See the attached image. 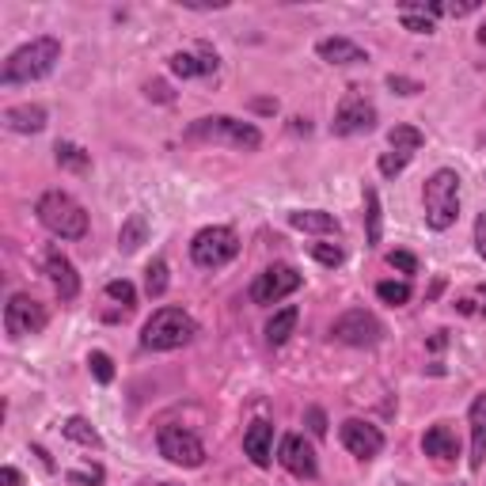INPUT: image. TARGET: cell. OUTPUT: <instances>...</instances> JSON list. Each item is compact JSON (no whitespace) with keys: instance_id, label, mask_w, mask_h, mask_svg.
I'll use <instances>...</instances> for the list:
<instances>
[{"instance_id":"cell-7","label":"cell","mask_w":486,"mask_h":486,"mask_svg":"<svg viewBox=\"0 0 486 486\" xmlns=\"http://www.w3.org/2000/svg\"><path fill=\"white\" fill-rule=\"evenodd\" d=\"M156 445H160L164 460L179 464V467H202L206 464V445L190 430H182V425H164L160 437H156Z\"/></svg>"},{"instance_id":"cell-1","label":"cell","mask_w":486,"mask_h":486,"mask_svg":"<svg viewBox=\"0 0 486 486\" xmlns=\"http://www.w3.org/2000/svg\"><path fill=\"white\" fill-rule=\"evenodd\" d=\"M61 61V42L57 38H31L27 46L12 50L4 69H0V84L4 88H16V84H31V80H42L53 73V65Z\"/></svg>"},{"instance_id":"cell-31","label":"cell","mask_w":486,"mask_h":486,"mask_svg":"<svg viewBox=\"0 0 486 486\" xmlns=\"http://www.w3.org/2000/svg\"><path fill=\"white\" fill-rule=\"evenodd\" d=\"M88 369H92V377H95L99 384H110V380H114V361H110L103 350H95V353L88 357Z\"/></svg>"},{"instance_id":"cell-32","label":"cell","mask_w":486,"mask_h":486,"mask_svg":"<svg viewBox=\"0 0 486 486\" xmlns=\"http://www.w3.org/2000/svg\"><path fill=\"white\" fill-rule=\"evenodd\" d=\"M407 164H410V156H407V152H384L377 167H380V175H384V179H395Z\"/></svg>"},{"instance_id":"cell-43","label":"cell","mask_w":486,"mask_h":486,"mask_svg":"<svg viewBox=\"0 0 486 486\" xmlns=\"http://www.w3.org/2000/svg\"><path fill=\"white\" fill-rule=\"evenodd\" d=\"M0 486H20V471L16 467H0Z\"/></svg>"},{"instance_id":"cell-2","label":"cell","mask_w":486,"mask_h":486,"mask_svg":"<svg viewBox=\"0 0 486 486\" xmlns=\"http://www.w3.org/2000/svg\"><path fill=\"white\" fill-rule=\"evenodd\" d=\"M422 206H425V224H430L433 232H445V228H452L456 217H460V175L449 171V167L433 171V175L425 179Z\"/></svg>"},{"instance_id":"cell-36","label":"cell","mask_w":486,"mask_h":486,"mask_svg":"<svg viewBox=\"0 0 486 486\" xmlns=\"http://www.w3.org/2000/svg\"><path fill=\"white\" fill-rule=\"evenodd\" d=\"M388 88H392L395 95H418V92H422V84H418V80H410V77H395V73H392V77H388Z\"/></svg>"},{"instance_id":"cell-19","label":"cell","mask_w":486,"mask_h":486,"mask_svg":"<svg viewBox=\"0 0 486 486\" xmlns=\"http://www.w3.org/2000/svg\"><path fill=\"white\" fill-rule=\"evenodd\" d=\"M422 449H425V456H437V460H456V456H460V445H456V433L449 430V425H433V430H425Z\"/></svg>"},{"instance_id":"cell-4","label":"cell","mask_w":486,"mask_h":486,"mask_svg":"<svg viewBox=\"0 0 486 486\" xmlns=\"http://www.w3.org/2000/svg\"><path fill=\"white\" fill-rule=\"evenodd\" d=\"M194 335H198V323H194L182 308H160V312H156V316L145 323V331H141V346L164 353V350L187 346Z\"/></svg>"},{"instance_id":"cell-6","label":"cell","mask_w":486,"mask_h":486,"mask_svg":"<svg viewBox=\"0 0 486 486\" xmlns=\"http://www.w3.org/2000/svg\"><path fill=\"white\" fill-rule=\"evenodd\" d=\"M239 255V239H236V232L232 228H202V232L194 236V243H190V259L202 266V270H217V266H224V263H232Z\"/></svg>"},{"instance_id":"cell-35","label":"cell","mask_w":486,"mask_h":486,"mask_svg":"<svg viewBox=\"0 0 486 486\" xmlns=\"http://www.w3.org/2000/svg\"><path fill=\"white\" fill-rule=\"evenodd\" d=\"M388 266L403 270V274H418V259H414L410 251H392V255H388Z\"/></svg>"},{"instance_id":"cell-44","label":"cell","mask_w":486,"mask_h":486,"mask_svg":"<svg viewBox=\"0 0 486 486\" xmlns=\"http://www.w3.org/2000/svg\"><path fill=\"white\" fill-rule=\"evenodd\" d=\"M430 350H445V331H437V335L430 338Z\"/></svg>"},{"instance_id":"cell-3","label":"cell","mask_w":486,"mask_h":486,"mask_svg":"<svg viewBox=\"0 0 486 486\" xmlns=\"http://www.w3.org/2000/svg\"><path fill=\"white\" fill-rule=\"evenodd\" d=\"M38 221L42 228H50L53 236H61V239H84L88 236V213L80 209L77 198H69L61 190H46L38 198Z\"/></svg>"},{"instance_id":"cell-46","label":"cell","mask_w":486,"mask_h":486,"mask_svg":"<svg viewBox=\"0 0 486 486\" xmlns=\"http://www.w3.org/2000/svg\"><path fill=\"white\" fill-rule=\"evenodd\" d=\"M475 38H479V46H486V23H482L479 31H475Z\"/></svg>"},{"instance_id":"cell-26","label":"cell","mask_w":486,"mask_h":486,"mask_svg":"<svg viewBox=\"0 0 486 486\" xmlns=\"http://www.w3.org/2000/svg\"><path fill=\"white\" fill-rule=\"evenodd\" d=\"M365 224H369V247L380 243V194L365 187Z\"/></svg>"},{"instance_id":"cell-28","label":"cell","mask_w":486,"mask_h":486,"mask_svg":"<svg viewBox=\"0 0 486 486\" xmlns=\"http://www.w3.org/2000/svg\"><path fill=\"white\" fill-rule=\"evenodd\" d=\"M167 263L164 259H152L149 263V270H145V293L149 296H164L167 293Z\"/></svg>"},{"instance_id":"cell-24","label":"cell","mask_w":486,"mask_h":486,"mask_svg":"<svg viewBox=\"0 0 486 486\" xmlns=\"http://www.w3.org/2000/svg\"><path fill=\"white\" fill-rule=\"evenodd\" d=\"M388 145H392V152L414 156V152L425 145V137H422V130H414V126H395V130L388 134Z\"/></svg>"},{"instance_id":"cell-47","label":"cell","mask_w":486,"mask_h":486,"mask_svg":"<svg viewBox=\"0 0 486 486\" xmlns=\"http://www.w3.org/2000/svg\"><path fill=\"white\" fill-rule=\"evenodd\" d=\"M160 486H175V482H160Z\"/></svg>"},{"instance_id":"cell-17","label":"cell","mask_w":486,"mask_h":486,"mask_svg":"<svg viewBox=\"0 0 486 486\" xmlns=\"http://www.w3.org/2000/svg\"><path fill=\"white\" fill-rule=\"evenodd\" d=\"M316 53L327 65H361V61H369V53L350 38H323L316 46Z\"/></svg>"},{"instance_id":"cell-39","label":"cell","mask_w":486,"mask_h":486,"mask_svg":"<svg viewBox=\"0 0 486 486\" xmlns=\"http://www.w3.org/2000/svg\"><path fill=\"white\" fill-rule=\"evenodd\" d=\"M69 479L80 482V486H88V482H99V479H103V471H99V467H92V471H73Z\"/></svg>"},{"instance_id":"cell-20","label":"cell","mask_w":486,"mask_h":486,"mask_svg":"<svg viewBox=\"0 0 486 486\" xmlns=\"http://www.w3.org/2000/svg\"><path fill=\"white\" fill-rule=\"evenodd\" d=\"M289 224L300 228V232H323V236H338V221L323 209H296L289 213Z\"/></svg>"},{"instance_id":"cell-16","label":"cell","mask_w":486,"mask_h":486,"mask_svg":"<svg viewBox=\"0 0 486 486\" xmlns=\"http://www.w3.org/2000/svg\"><path fill=\"white\" fill-rule=\"evenodd\" d=\"M467 422H471V471H479L486 460V392L471 403Z\"/></svg>"},{"instance_id":"cell-37","label":"cell","mask_w":486,"mask_h":486,"mask_svg":"<svg viewBox=\"0 0 486 486\" xmlns=\"http://www.w3.org/2000/svg\"><path fill=\"white\" fill-rule=\"evenodd\" d=\"M308 430L316 433V437H323V433H327V414H323L320 407H312V410H308Z\"/></svg>"},{"instance_id":"cell-42","label":"cell","mask_w":486,"mask_h":486,"mask_svg":"<svg viewBox=\"0 0 486 486\" xmlns=\"http://www.w3.org/2000/svg\"><path fill=\"white\" fill-rule=\"evenodd\" d=\"M149 99H160V103H171V92H167V84H149Z\"/></svg>"},{"instance_id":"cell-29","label":"cell","mask_w":486,"mask_h":486,"mask_svg":"<svg viewBox=\"0 0 486 486\" xmlns=\"http://www.w3.org/2000/svg\"><path fill=\"white\" fill-rule=\"evenodd\" d=\"M171 73L182 77V80L206 77V61H202V57H194V53H175V57H171Z\"/></svg>"},{"instance_id":"cell-38","label":"cell","mask_w":486,"mask_h":486,"mask_svg":"<svg viewBox=\"0 0 486 486\" xmlns=\"http://www.w3.org/2000/svg\"><path fill=\"white\" fill-rule=\"evenodd\" d=\"M449 16H471V12H479V0H464V4H445Z\"/></svg>"},{"instance_id":"cell-40","label":"cell","mask_w":486,"mask_h":486,"mask_svg":"<svg viewBox=\"0 0 486 486\" xmlns=\"http://www.w3.org/2000/svg\"><path fill=\"white\" fill-rule=\"evenodd\" d=\"M475 247H479V255L486 259V213H482V217L475 221Z\"/></svg>"},{"instance_id":"cell-25","label":"cell","mask_w":486,"mask_h":486,"mask_svg":"<svg viewBox=\"0 0 486 486\" xmlns=\"http://www.w3.org/2000/svg\"><path fill=\"white\" fill-rule=\"evenodd\" d=\"M403 27H407V31H414V35H433L437 31L433 16L422 4H403Z\"/></svg>"},{"instance_id":"cell-10","label":"cell","mask_w":486,"mask_h":486,"mask_svg":"<svg viewBox=\"0 0 486 486\" xmlns=\"http://www.w3.org/2000/svg\"><path fill=\"white\" fill-rule=\"evenodd\" d=\"M300 289V274L293 266H285V263H278V266H266L259 278H255V285H251V300L255 304H278V300H285L289 293H296Z\"/></svg>"},{"instance_id":"cell-22","label":"cell","mask_w":486,"mask_h":486,"mask_svg":"<svg viewBox=\"0 0 486 486\" xmlns=\"http://www.w3.org/2000/svg\"><path fill=\"white\" fill-rule=\"evenodd\" d=\"M145 239H149V221L141 217V213H130V217H126V224H122V232H118V247H122L126 255H134Z\"/></svg>"},{"instance_id":"cell-15","label":"cell","mask_w":486,"mask_h":486,"mask_svg":"<svg viewBox=\"0 0 486 486\" xmlns=\"http://www.w3.org/2000/svg\"><path fill=\"white\" fill-rule=\"evenodd\" d=\"M270 445H274V425L263 422V418L251 422L247 433H243V452L251 456L255 467H270V456H274V452H270Z\"/></svg>"},{"instance_id":"cell-14","label":"cell","mask_w":486,"mask_h":486,"mask_svg":"<svg viewBox=\"0 0 486 486\" xmlns=\"http://www.w3.org/2000/svg\"><path fill=\"white\" fill-rule=\"evenodd\" d=\"M46 274H50V281H53L57 296H61V300H77V293H80L77 266L69 263L61 251H50V255H46Z\"/></svg>"},{"instance_id":"cell-18","label":"cell","mask_w":486,"mask_h":486,"mask_svg":"<svg viewBox=\"0 0 486 486\" xmlns=\"http://www.w3.org/2000/svg\"><path fill=\"white\" fill-rule=\"evenodd\" d=\"M4 122H8V130H16V134H38V130H46V107H38V103L8 107Z\"/></svg>"},{"instance_id":"cell-8","label":"cell","mask_w":486,"mask_h":486,"mask_svg":"<svg viewBox=\"0 0 486 486\" xmlns=\"http://www.w3.org/2000/svg\"><path fill=\"white\" fill-rule=\"evenodd\" d=\"M46 327V308L38 304L35 296L16 293L4 304V331L8 338H27V335H38Z\"/></svg>"},{"instance_id":"cell-41","label":"cell","mask_w":486,"mask_h":486,"mask_svg":"<svg viewBox=\"0 0 486 486\" xmlns=\"http://www.w3.org/2000/svg\"><path fill=\"white\" fill-rule=\"evenodd\" d=\"M198 57H202V61H206V77H213V73H217V53H213L209 46H202V50H198Z\"/></svg>"},{"instance_id":"cell-45","label":"cell","mask_w":486,"mask_h":486,"mask_svg":"<svg viewBox=\"0 0 486 486\" xmlns=\"http://www.w3.org/2000/svg\"><path fill=\"white\" fill-rule=\"evenodd\" d=\"M479 300H482V304H479V312L486 316V285H479Z\"/></svg>"},{"instance_id":"cell-11","label":"cell","mask_w":486,"mask_h":486,"mask_svg":"<svg viewBox=\"0 0 486 486\" xmlns=\"http://www.w3.org/2000/svg\"><path fill=\"white\" fill-rule=\"evenodd\" d=\"M373 126H377V107L369 103V99H361V95H346V99H342V107L335 110L331 130L338 137H353V134H369Z\"/></svg>"},{"instance_id":"cell-13","label":"cell","mask_w":486,"mask_h":486,"mask_svg":"<svg viewBox=\"0 0 486 486\" xmlns=\"http://www.w3.org/2000/svg\"><path fill=\"white\" fill-rule=\"evenodd\" d=\"M278 460H281V467L289 471V475H296V479H316V471H320L316 449H312L304 437H296V433H289V437L281 441Z\"/></svg>"},{"instance_id":"cell-33","label":"cell","mask_w":486,"mask_h":486,"mask_svg":"<svg viewBox=\"0 0 486 486\" xmlns=\"http://www.w3.org/2000/svg\"><path fill=\"white\" fill-rule=\"evenodd\" d=\"M312 255L323 266H342V247H335V243H312Z\"/></svg>"},{"instance_id":"cell-12","label":"cell","mask_w":486,"mask_h":486,"mask_svg":"<svg viewBox=\"0 0 486 486\" xmlns=\"http://www.w3.org/2000/svg\"><path fill=\"white\" fill-rule=\"evenodd\" d=\"M338 437H342V445H346V452H353L357 460H373V456L384 449V433L377 430V425L361 422V418H346V422H342Z\"/></svg>"},{"instance_id":"cell-30","label":"cell","mask_w":486,"mask_h":486,"mask_svg":"<svg viewBox=\"0 0 486 486\" xmlns=\"http://www.w3.org/2000/svg\"><path fill=\"white\" fill-rule=\"evenodd\" d=\"M377 296L384 300V304L399 308V304H407V300H410V285L407 281H380L377 285Z\"/></svg>"},{"instance_id":"cell-5","label":"cell","mask_w":486,"mask_h":486,"mask_svg":"<svg viewBox=\"0 0 486 486\" xmlns=\"http://www.w3.org/2000/svg\"><path fill=\"white\" fill-rule=\"evenodd\" d=\"M190 141H217V145H232L243 152H255L263 145V134L255 130L251 122H239V118H228V114H213V118H198L190 130Z\"/></svg>"},{"instance_id":"cell-23","label":"cell","mask_w":486,"mask_h":486,"mask_svg":"<svg viewBox=\"0 0 486 486\" xmlns=\"http://www.w3.org/2000/svg\"><path fill=\"white\" fill-rule=\"evenodd\" d=\"M61 433H65L69 441H77V445H84V449H99V445H103V437L95 433V425H92L88 418H69V422L61 425Z\"/></svg>"},{"instance_id":"cell-27","label":"cell","mask_w":486,"mask_h":486,"mask_svg":"<svg viewBox=\"0 0 486 486\" xmlns=\"http://www.w3.org/2000/svg\"><path fill=\"white\" fill-rule=\"evenodd\" d=\"M57 164L69 167V171H88L92 156L84 152L80 145H69V141H61V145H57Z\"/></svg>"},{"instance_id":"cell-21","label":"cell","mask_w":486,"mask_h":486,"mask_svg":"<svg viewBox=\"0 0 486 486\" xmlns=\"http://www.w3.org/2000/svg\"><path fill=\"white\" fill-rule=\"evenodd\" d=\"M296 320H300V312L289 304V308H281V312H274L270 316V323H266V342L270 346H285L289 342V335L296 331Z\"/></svg>"},{"instance_id":"cell-9","label":"cell","mask_w":486,"mask_h":486,"mask_svg":"<svg viewBox=\"0 0 486 486\" xmlns=\"http://www.w3.org/2000/svg\"><path fill=\"white\" fill-rule=\"evenodd\" d=\"M331 335L338 342H346V346H377V342L384 338V327L380 320L373 316V312H365V308H353L346 312V316H338L335 327H331Z\"/></svg>"},{"instance_id":"cell-34","label":"cell","mask_w":486,"mask_h":486,"mask_svg":"<svg viewBox=\"0 0 486 486\" xmlns=\"http://www.w3.org/2000/svg\"><path fill=\"white\" fill-rule=\"evenodd\" d=\"M107 296H110V300H122V304L130 308L134 300H137V289H134V285L122 278V281H107Z\"/></svg>"}]
</instances>
